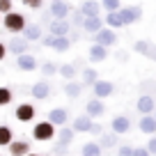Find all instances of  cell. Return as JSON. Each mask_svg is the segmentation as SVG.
<instances>
[{
    "mask_svg": "<svg viewBox=\"0 0 156 156\" xmlns=\"http://www.w3.org/2000/svg\"><path fill=\"white\" fill-rule=\"evenodd\" d=\"M7 149H9L12 156H25V154H30V142L28 140H12L7 145Z\"/></svg>",
    "mask_w": 156,
    "mask_h": 156,
    "instance_id": "cell-22",
    "label": "cell"
},
{
    "mask_svg": "<svg viewBox=\"0 0 156 156\" xmlns=\"http://www.w3.org/2000/svg\"><path fill=\"white\" fill-rule=\"evenodd\" d=\"M73 136H76V131H73L71 126H60V133H58V145L60 147H69L71 145V140H73Z\"/></svg>",
    "mask_w": 156,
    "mask_h": 156,
    "instance_id": "cell-25",
    "label": "cell"
},
{
    "mask_svg": "<svg viewBox=\"0 0 156 156\" xmlns=\"http://www.w3.org/2000/svg\"><path fill=\"white\" fill-rule=\"evenodd\" d=\"M136 108H138V112H142V115H151V112L156 110V99L151 97V94H140Z\"/></svg>",
    "mask_w": 156,
    "mask_h": 156,
    "instance_id": "cell-15",
    "label": "cell"
},
{
    "mask_svg": "<svg viewBox=\"0 0 156 156\" xmlns=\"http://www.w3.org/2000/svg\"><path fill=\"white\" fill-rule=\"evenodd\" d=\"M12 99H14V92L9 87H0V106H9Z\"/></svg>",
    "mask_w": 156,
    "mask_h": 156,
    "instance_id": "cell-33",
    "label": "cell"
},
{
    "mask_svg": "<svg viewBox=\"0 0 156 156\" xmlns=\"http://www.w3.org/2000/svg\"><path fill=\"white\" fill-rule=\"evenodd\" d=\"M14 9V2L12 0H0V14H7V12Z\"/></svg>",
    "mask_w": 156,
    "mask_h": 156,
    "instance_id": "cell-39",
    "label": "cell"
},
{
    "mask_svg": "<svg viewBox=\"0 0 156 156\" xmlns=\"http://www.w3.org/2000/svg\"><path fill=\"white\" fill-rule=\"evenodd\" d=\"M12 140H14V133H12V129L2 124V126H0V147H7Z\"/></svg>",
    "mask_w": 156,
    "mask_h": 156,
    "instance_id": "cell-32",
    "label": "cell"
},
{
    "mask_svg": "<svg viewBox=\"0 0 156 156\" xmlns=\"http://www.w3.org/2000/svg\"><path fill=\"white\" fill-rule=\"evenodd\" d=\"M140 90H142V94H149V90H151V92H156V80H142Z\"/></svg>",
    "mask_w": 156,
    "mask_h": 156,
    "instance_id": "cell-37",
    "label": "cell"
},
{
    "mask_svg": "<svg viewBox=\"0 0 156 156\" xmlns=\"http://www.w3.org/2000/svg\"><path fill=\"white\" fill-rule=\"evenodd\" d=\"M94 37V44H101L106 46V48H112V46H117V41H119V37H117V32L112 28H108V25H103L99 32L92 34Z\"/></svg>",
    "mask_w": 156,
    "mask_h": 156,
    "instance_id": "cell-4",
    "label": "cell"
},
{
    "mask_svg": "<svg viewBox=\"0 0 156 156\" xmlns=\"http://www.w3.org/2000/svg\"><path fill=\"white\" fill-rule=\"evenodd\" d=\"M108 58V48L106 46H101V44H92L90 46V51H87V60L90 62H103V60Z\"/></svg>",
    "mask_w": 156,
    "mask_h": 156,
    "instance_id": "cell-21",
    "label": "cell"
},
{
    "mask_svg": "<svg viewBox=\"0 0 156 156\" xmlns=\"http://www.w3.org/2000/svg\"><path fill=\"white\" fill-rule=\"evenodd\" d=\"M154 117H156V110H154Z\"/></svg>",
    "mask_w": 156,
    "mask_h": 156,
    "instance_id": "cell-46",
    "label": "cell"
},
{
    "mask_svg": "<svg viewBox=\"0 0 156 156\" xmlns=\"http://www.w3.org/2000/svg\"><path fill=\"white\" fill-rule=\"evenodd\" d=\"M92 92L97 99H108L115 94V83H110V80H97L92 85Z\"/></svg>",
    "mask_w": 156,
    "mask_h": 156,
    "instance_id": "cell-9",
    "label": "cell"
},
{
    "mask_svg": "<svg viewBox=\"0 0 156 156\" xmlns=\"http://www.w3.org/2000/svg\"><path fill=\"white\" fill-rule=\"evenodd\" d=\"M119 14L124 19V25H133L142 19V7L140 5H129V7H119Z\"/></svg>",
    "mask_w": 156,
    "mask_h": 156,
    "instance_id": "cell-6",
    "label": "cell"
},
{
    "mask_svg": "<svg viewBox=\"0 0 156 156\" xmlns=\"http://www.w3.org/2000/svg\"><path fill=\"white\" fill-rule=\"evenodd\" d=\"M138 129H140L145 136H154L156 133V117H154V112H151V115H142L140 122H138Z\"/></svg>",
    "mask_w": 156,
    "mask_h": 156,
    "instance_id": "cell-20",
    "label": "cell"
},
{
    "mask_svg": "<svg viewBox=\"0 0 156 156\" xmlns=\"http://www.w3.org/2000/svg\"><path fill=\"white\" fill-rule=\"evenodd\" d=\"M21 2L30 9H41V5H44V0H21Z\"/></svg>",
    "mask_w": 156,
    "mask_h": 156,
    "instance_id": "cell-38",
    "label": "cell"
},
{
    "mask_svg": "<svg viewBox=\"0 0 156 156\" xmlns=\"http://www.w3.org/2000/svg\"><path fill=\"white\" fill-rule=\"evenodd\" d=\"M85 112H87L92 119H97V117H101L103 112H106V103H103V99H90L87 103H85Z\"/></svg>",
    "mask_w": 156,
    "mask_h": 156,
    "instance_id": "cell-12",
    "label": "cell"
},
{
    "mask_svg": "<svg viewBox=\"0 0 156 156\" xmlns=\"http://www.w3.org/2000/svg\"><path fill=\"white\" fill-rule=\"evenodd\" d=\"M16 67H19L21 71H34V69L39 67V62H37V58H34V55L21 53V55H16Z\"/></svg>",
    "mask_w": 156,
    "mask_h": 156,
    "instance_id": "cell-13",
    "label": "cell"
},
{
    "mask_svg": "<svg viewBox=\"0 0 156 156\" xmlns=\"http://www.w3.org/2000/svg\"><path fill=\"white\" fill-rule=\"evenodd\" d=\"M110 129H112V133H117V136L129 133V131H131V119H129L126 115H117V117H112Z\"/></svg>",
    "mask_w": 156,
    "mask_h": 156,
    "instance_id": "cell-14",
    "label": "cell"
},
{
    "mask_svg": "<svg viewBox=\"0 0 156 156\" xmlns=\"http://www.w3.org/2000/svg\"><path fill=\"white\" fill-rule=\"evenodd\" d=\"M34 115H37V108H34L32 103H19V106L14 108V117L19 122H32Z\"/></svg>",
    "mask_w": 156,
    "mask_h": 156,
    "instance_id": "cell-8",
    "label": "cell"
},
{
    "mask_svg": "<svg viewBox=\"0 0 156 156\" xmlns=\"http://www.w3.org/2000/svg\"><path fill=\"white\" fill-rule=\"evenodd\" d=\"M41 41V46H46V48H53V51H58V53H67L69 48H71V39H69V34L67 37H55V34H46V37H41L39 39Z\"/></svg>",
    "mask_w": 156,
    "mask_h": 156,
    "instance_id": "cell-2",
    "label": "cell"
},
{
    "mask_svg": "<svg viewBox=\"0 0 156 156\" xmlns=\"http://www.w3.org/2000/svg\"><path fill=\"white\" fill-rule=\"evenodd\" d=\"M92 124H94V122H92V117H90L87 112H85V115H78L76 119L71 122V129H73L76 133H90Z\"/></svg>",
    "mask_w": 156,
    "mask_h": 156,
    "instance_id": "cell-17",
    "label": "cell"
},
{
    "mask_svg": "<svg viewBox=\"0 0 156 156\" xmlns=\"http://www.w3.org/2000/svg\"><path fill=\"white\" fill-rule=\"evenodd\" d=\"M147 149H149V154H156V133H154V136H149V142H147Z\"/></svg>",
    "mask_w": 156,
    "mask_h": 156,
    "instance_id": "cell-42",
    "label": "cell"
},
{
    "mask_svg": "<svg viewBox=\"0 0 156 156\" xmlns=\"http://www.w3.org/2000/svg\"><path fill=\"white\" fill-rule=\"evenodd\" d=\"M69 16H71V23L73 25H83V21H85V14L80 9H71V14H69Z\"/></svg>",
    "mask_w": 156,
    "mask_h": 156,
    "instance_id": "cell-36",
    "label": "cell"
},
{
    "mask_svg": "<svg viewBox=\"0 0 156 156\" xmlns=\"http://www.w3.org/2000/svg\"><path fill=\"white\" fill-rule=\"evenodd\" d=\"M103 25H106V21H103L101 14H99V16H85V21H83V25H80V28H83L85 32L94 34V32H99Z\"/></svg>",
    "mask_w": 156,
    "mask_h": 156,
    "instance_id": "cell-18",
    "label": "cell"
},
{
    "mask_svg": "<svg viewBox=\"0 0 156 156\" xmlns=\"http://www.w3.org/2000/svg\"><path fill=\"white\" fill-rule=\"evenodd\" d=\"M62 90H64V94H67L69 99H78L80 92H83V83H78V80H67Z\"/></svg>",
    "mask_w": 156,
    "mask_h": 156,
    "instance_id": "cell-26",
    "label": "cell"
},
{
    "mask_svg": "<svg viewBox=\"0 0 156 156\" xmlns=\"http://www.w3.org/2000/svg\"><path fill=\"white\" fill-rule=\"evenodd\" d=\"M73 7L69 5L67 0H51V16L53 19H69V14H71Z\"/></svg>",
    "mask_w": 156,
    "mask_h": 156,
    "instance_id": "cell-7",
    "label": "cell"
},
{
    "mask_svg": "<svg viewBox=\"0 0 156 156\" xmlns=\"http://www.w3.org/2000/svg\"><path fill=\"white\" fill-rule=\"evenodd\" d=\"M80 154L83 156H103V149H101L99 142H85L80 147Z\"/></svg>",
    "mask_w": 156,
    "mask_h": 156,
    "instance_id": "cell-28",
    "label": "cell"
},
{
    "mask_svg": "<svg viewBox=\"0 0 156 156\" xmlns=\"http://www.w3.org/2000/svg\"><path fill=\"white\" fill-rule=\"evenodd\" d=\"M2 23H5V30H9L12 34H21L23 32V28L28 25V21H25V16L21 14V12H7L5 19H2Z\"/></svg>",
    "mask_w": 156,
    "mask_h": 156,
    "instance_id": "cell-1",
    "label": "cell"
},
{
    "mask_svg": "<svg viewBox=\"0 0 156 156\" xmlns=\"http://www.w3.org/2000/svg\"><path fill=\"white\" fill-rule=\"evenodd\" d=\"M101 7L106 12H117L122 7V2H119V0H101Z\"/></svg>",
    "mask_w": 156,
    "mask_h": 156,
    "instance_id": "cell-34",
    "label": "cell"
},
{
    "mask_svg": "<svg viewBox=\"0 0 156 156\" xmlns=\"http://www.w3.org/2000/svg\"><path fill=\"white\" fill-rule=\"evenodd\" d=\"M21 34H23L28 41H39V39H41V28H39L37 23H28Z\"/></svg>",
    "mask_w": 156,
    "mask_h": 156,
    "instance_id": "cell-27",
    "label": "cell"
},
{
    "mask_svg": "<svg viewBox=\"0 0 156 156\" xmlns=\"http://www.w3.org/2000/svg\"><path fill=\"white\" fill-rule=\"evenodd\" d=\"M97 80H99L97 69H94V67H85V69H83V85H90V87H92Z\"/></svg>",
    "mask_w": 156,
    "mask_h": 156,
    "instance_id": "cell-31",
    "label": "cell"
},
{
    "mask_svg": "<svg viewBox=\"0 0 156 156\" xmlns=\"http://www.w3.org/2000/svg\"><path fill=\"white\" fill-rule=\"evenodd\" d=\"M30 94H32V99H48L51 97V83L48 80H37V83L30 87Z\"/></svg>",
    "mask_w": 156,
    "mask_h": 156,
    "instance_id": "cell-16",
    "label": "cell"
},
{
    "mask_svg": "<svg viewBox=\"0 0 156 156\" xmlns=\"http://www.w3.org/2000/svg\"><path fill=\"white\" fill-rule=\"evenodd\" d=\"M32 138L37 142H48V140H53L55 138V124L53 122H37L32 126Z\"/></svg>",
    "mask_w": 156,
    "mask_h": 156,
    "instance_id": "cell-3",
    "label": "cell"
},
{
    "mask_svg": "<svg viewBox=\"0 0 156 156\" xmlns=\"http://www.w3.org/2000/svg\"><path fill=\"white\" fill-rule=\"evenodd\" d=\"M69 30H71V23H69V19H53L48 25V32L55 34V37H67Z\"/></svg>",
    "mask_w": 156,
    "mask_h": 156,
    "instance_id": "cell-11",
    "label": "cell"
},
{
    "mask_svg": "<svg viewBox=\"0 0 156 156\" xmlns=\"http://www.w3.org/2000/svg\"><path fill=\"white\" fill-rule=\"evenodd\" d=\"M48 122H53L55 126H64V124H69L67 108H53V110H48Z\"/></svg>",
    "mask_w": 156,
    "mask_h": 156,
    "instance_id": "cell-19",
    "label": "cell"
},
{
    "mask_svg": "<svg viewBox=\"0 0 156 156\" xmlns=\"http://www.w3.org/2000/svg\"><path fill=\"white\" fill-rule=\"evenodd\" d=\"M151 156H156V154H151Z\"/></svg>",
    "mask_w": 156,
    "mask_h": 156,
    "instance_id": "cell-48",
    "label": "cell"
},
{
    "mask_svg": "<svg viewBox=\"0 0 156 156\" xmlns=\"http://www.w3.org/2000/svg\"><path fill=\"white\" fill-rule=\"evenodd\" d=\"M101 2H99V0H83V2H80V12H83L85 16H99L101 14Z\"/></svg>",
    "mask_w": 156,
    "mask_h": 156,
    "instance_id": "cell-23",
    "label": "cell"
},
{
    "mask_svg": "<svg viewBox=\"0 0 156 156\" xmlns=\"http://www.w3.org/2000/svg\"><path fill=\"white\" fill-rule=\"evenodd\" d=\"M117 156H133V147L131 145H122L117 149Z\"/></svg>",
    "mask_w": 156,
    "mask_h": 156,
    "instance_id": "cell-40",
    "label": "cell"
},
{
    "mask_svg": "<svg viewBox=\"0 0 156 156\" xmlns=\"http://www.w3.org/2000/svg\"><path fill=\"white\" fill-rule=\"evenodd\" d=\"M41 73H44V76H55V73H58V64L44 62V64H41Z\"/></svg>",
    "mask_w": 156,
    "mask_h": 156,
    "instance_id": "cell-35",
    "label": "cell"
},
{
    "mask_svg": "<svg viewBox=\"0 0 156 156\" xmlns=\"http://www.w3.org/2000/svg\"><path fill=\"white\" fill-rule=\"evenodd\" d=\"M58 73L64 78V80H73V78H76V73H78V69L73 67V64H60V67H58Z\"/></svg>",
    "mask_w": 156,
    "mask_h": 156,
    "instance_id": "cell-29",
    "label": "cell"
},
{
    "mask_svg": "<svg viewBox=\"0 0 156 156\" xmlns=\"http://www.w3.org/2000/svg\"><path fill=\"white\" fill-rule=\"evenodd\" d=\"M5 55H7V44H2V41H0V62L5 60Z\"/></svg>",
    "mask_w": 156,
    "mask_h": 156,
    "instance_id": "cell-44",
    "label": "cell"
},
{
    "mask_svg": "<svg viewBox=\"0 0 156 156\" xmlns=\"http://www.w3.org/2000/svg\"><path fill=\"white\" fill-rule=\"evenodd\" d=\"M90 133H92V136H101V133H103L101 124H92V129H90Z\"/></svg>",
    "mask_w": 156,
    "mask_h": 156,
    "instance_id": "cell-43",
    "label": "cell"
},
{
    "mask_svg": "<svg viewBox=\"0 0 156 156\" xmlns=\"http://www.w3.org/2000/svg\"><path fill=\"white\" fill-rule=\"evenodd\" d=\"M133 53H138V55H142V58L156 62V44H151V41H147V39L133 41Z\"/></svg>",
    "mask_w": 156,
    "mask_h": 156,
    "instance_id": "cell-5",
    "label": "cell"
},
{
    "mask_svg": "<svg viewBox=\"0 0 156 156\" xmlns=\"http://www.w3.org/2000/svg\"><path fill=\"white\" fill-rule=\"evenodd\" d=\"M99 145H101V149H110V147H115L117 145V133H101Z\"/></svg>",
    "mask_w": 156,
    "mask_h": 156,
    "instance_id": "cell-30",
    "label": "cell"
},
{
    "mask_svg": "<svg viewBox=\"0 0 156 156\" xmlns=\"http://www.w3.org/2000/svg\"><path fill=\"white\" fill-rule=\"evenodd\" d=\"M106 25L108 28H112V30H119V28H126L124 25V19H122V14H119V9L117 12H106Z\"/></svg>",
    "mask_w": 156,
    "mask_h": 156,
    "instance_id": "cell-24",
    "label": "cell"
},
{
    "mask_svg": "<svg viewBox=\"0 0 156 156\" xmlns=\"http://www.w3.org/2000/svg\"><path fill=\"white\" fill-rule=\"evenodd\" d=\"M133 156H151L147 147H133Z\"/></svg>",
    "mask_w": 156,
    "mask_h": 156,
    "instance_id": "cell-41",
    "label": "cell"
},
{
    "mask_svg": "<svg viewBox=\"0 0 156 156\" xmlns=\"http://www.w3.org/2000/svg\"><path fill=\"white\" fill-rule=\"evenodd\" d=\"M28 39L25 37H19V34H14V37L7 41V53H14V55H21V53H28Z\"/></svg>",
    "mask_w": 156,
    "mask_h": 156,
    "instance_id": "cell-10",
    "label": "cell"
},
{
    "mask_svg": "<svg viewBox=\"0 0 156 156\" xmlns=\"http://www.w3.org/2000/svg\"><path fill=\"white\" fill-rule=\"evenodd\" d=\"M25 156H41V154H32V151H30V154H25Z\"/></svg>",
    "mask_w": 156,
    "mask_h": 156,
    "instance_id": "cell-45",
    "label": "cell"
},
{
    "mask_svg": "<svg viewBox=\"0 0 156 156\" xmlns=\"http://www.w3.org/2000/svg\"><path fill=\"white\" fill-rule=\"evenodd\" d=\"M0 16H2V14H0ZM0 21H2V19H0Z\"/></svg>",
    "mask_w": 156,
    "mask_h": 156,
    "instance_id": "cell-47",
    "label": "cell"
}]
</instances>
